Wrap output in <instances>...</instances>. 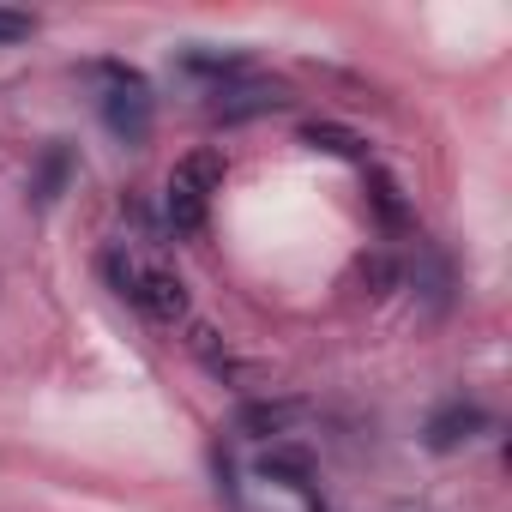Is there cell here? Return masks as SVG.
<instances>
[{
  "instance_id": "obj_7",
  "label": "cell",
  "mask_w": 512,
  "mask_h": 512,
  "mask_svg": "<svg viewBox=\"0 0 512 512\" xmlns=\"http://www.w3.org/2000/svg\"><path fill=\"white\" fill-rule=\"evenodd\" d=\"M302 145L332 151V157H368V139L350 133V127H338V121H308V127H302Z\"/></svg>"
},
{
  "instance_id": "obj_5",
  "label": "cell",
  "mask_w": 512,
  "mask_h": 512,
  "mask_svg": "<svg viewBox=\"0 0 512 512\" xmlns=\"http://www.w3.org/2000/svg\"><path fill=\"white\" fill-rule=\"evenodd\" d=\"M211 97V115L217 121H247V115H266V109H284L290 97H284V85H272V79H235V85H223V91H205Z\"/></svg>"
},
{
  "instance_id": "obj_11",
  "label": "cell",
  "mask_w": 512,
  "mask_h": 512,
  "mask_svg": "<svg viewBox=\"0 0 512 512\" xmlns=\"http://www.w3.org/2000/svg\"><path fill=\"white\" fill-rule=\"evenodd\" d=\"M404 512H410V506H404ZM416 512H422V506H416Z\"/></svg>"
},
{
  "instance_id": "obj_2",
  "label": "cell",
  "mask_w": 512,
  "mask_h": 512,
  "mask_svg": "<svg viewBox=\"0 0 512 512\" xmlns=\"http://www.w3.org/2000/svg\"><path fill=\"white\" fill-rule=\"evenodd\" d=\"M91 85H97V115L103 127L121 139V145H145L151 127H157V97H151V79L127 61H97L91 67Z\"/></svg>"
},
{
  "instance_id": "obj_1",
  "label": "cell",
  "mask_w": 512,
  "mask_h": 512,
  "mask_svg": "<svg viewBox=\"0 0 512 512\" xmlns=\"http://www.w3.org/2000/svg\"><path fill=\"white\" fill-rule=\"evenodd\" d=\"M103 278H109L115 296H127L145 320H157V326L187 320V284H181V272L163 260V253L133 247V241H109V247H103Z\"/></svg>"
},
{
  "instance_id": "obj_4",
  "label": "cell",
  "mask_w": 512,
  "mask_h": 512,
  "mask_svg": "<svg viewBox=\"0 0 512 512\" xmlns=\"http://www.w3.org/2000/svg\"><path fill=\"white\" fill-rule=\"evenodd\" d=\"M482 428H488V410H482V404H470V398H446V404L428 416L422 440H428V452H458V446H470Z\"/></svg>"
},
{
  "instance_id": "obj_9",
  "label": "cell",
  "mask_w": 512,
  "mask_h": 512,
  "mask_svg": "<svg viewBox=\"0 0 512 512\" xmlns=\"http://www.w3.org/2000/svg\"><path fill=\"white\" fill-rule=\"evenodd\" d=\"M67 169H73V151L67 145H49V157H43V175H37V199L49 205L61 187H67Z\"/></svg>"
},
{
  "instance_id": "obj_8",
  "label": "cell",
  "mask_w": 512,
  "mask_h": 512,
  "mask_svg": "<svg viewBox=\"0 0 512 512\" xmlns=\"http://www.w3.org/2000/svg\"><path fill=\"white\" fill-rule=\"evenodd\" d=\"M296 416H302V404H247V410L235 416V428H241V434H260V440H266V434H284Z\"/></svg>"
},
{
  "instance_id": "obj_3",
  "label": "cell",
  "mask_w": 512,
  "mask_h": 512,
  "mask_svg": "<svg viewBox=\"0 0 512 512\" xmlns=\"http://www.w3.org/2000/svg\"><path fill=\"white\" fill-rule=\"evenodd\" d=\"M223 187V157L217 151H193L169 169L163 181V217L175 235H199L205 217H211V193Z\"/></svg>"
},
{
  "instance_id": "obj_10",
  "label": "cell",
  "mask_w": 512,
  "mask_h": 512,
  "mask_svg": "<svg viewBox=\"0 0 512 512\" xmlns=\"http://www.w3.org/2000/svg\"><path fill=\"white\" fill-rule=\"evenodd\" d=\"M25 37H37V13L0 7V49H13V43H25Z\"/></svg>"
},
{
  "instance_id": "obj_6",
  "label": "cell",
  "mask_w": 512,
  "mask_h": 512,
  "mask_svg": "<svg viewBox=\"0 0 512 512\" xmlns=\"http://www.w3.org/2000/svg\"><path fill=\"white\" fill-rule=\"evenodd\" d=\"M260 476L278 482L284 494H296L308 512H326V500H320V488H314V464H308L302 446H272V452L260 458Z\"/></svg>"
}]
</instances>
